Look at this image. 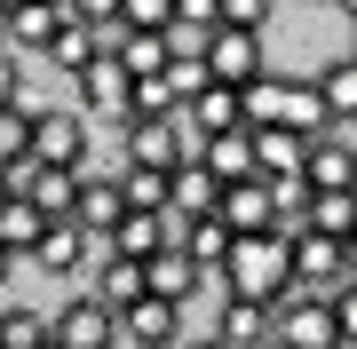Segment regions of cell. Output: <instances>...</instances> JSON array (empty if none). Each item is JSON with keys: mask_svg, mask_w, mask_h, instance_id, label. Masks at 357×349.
Instances as JSON below:
<instances>
[{"mask_svg": "<svg viewBox=\"0 0 357 349\" xmlns=\"http://www.w3.org/2000/svg\"><path fill=\"white\" fill-rule=\"evenodd\" d=\"M215 286L230 302H278V294H294V286H286V238H270V231L262 238H230Z\"/></svg>", "mask_w": 357, "mask_h": 349, "instance_id": "1", "label": "cell"}, {"mask_svg": "<svg viewBox=\"0 0 357 349\" xmlns=\"http://www.w3.org/2000/svg\"><path fill=\"white\" fill-rule=\"evenodd\" d=\"M270 341H278V349H342L326 294H278V302H270Z\"/></svg>", "mask_w": 357, "mask_h": 349, "instance_id": "2", "label": "cell"}, {"mask_svg": "<svg viewBox=\"0 0 357 349\" xmlns=\"http://www.w3.org/2000/svg\"><path fill=\"white\" fill-rule=\"evenodd\" d=\"M199 64H206V79H222V88H246V79L270 72L262 64V32H230V24H215L199 40Z\"/></svg>", "mask_w": 357, "mask_h": 349, "instance_id": "3", "label": "cell"}, {"mask_svg": "<svg viewBox=\"0 0 357 349\" xmlns=\"http://www.w3.org/2000/svg\"><path fill=\"white\" fill-rule=\"evenodd\" d=\"M349 270H342V246L333 238H318V231H294L286 238V286L294 294H333Z\"/></svg>", "mask_w": 357, "mask_h": 349, "instance_id": "4", "label": "cell"}, {"mask_svg": "<svg viewBox=\"0 0 357 349\" xmlns=\"http://www.w3.org/2000/svg\"><path fill=\"white\" fill-rule=\"evenodd\" d=\"M191 151H199V135H183V119H128V167H167L175 175Z\"/></svg>", "mask_w": 357, "mask_h": 349, "instance_id": "5", "label": "cell"}, {"mask_svg": "<svg viewBox=\"0 0 357 349\" xmlns=\"http://www.w3.org/2000/svg\"><path fill=\"white\" fill-rule=\"evenodd\" d=\"M72 88H79V111H96V119H119V127H128V88H135V79H128V64H119L112 48H103L88 72H72Z\"/></svg>", "mask_w": 357, "mask_h": 349, "instance_id": "6", "label": "cell"}, {"mask_svg": "<svg viewBox=\"0 0 357 349\" xmlns=\"http://www.w3.org/2000/svg\"><path fill=\"white\" fill-rule=\"evenodd\" d=\"M32 159L40 167H79L88 159V119L79 111H32Z\"/></svg>", "mask_w": 357, "mask_h": 349, "instance_id": "7", "label": "cell"}, {"mask_svg": "<svg viewBox=\"0 0 357 349\" xmlns=\"http://www.w3.org/2000/svg\"><path fill=\"white\" fill-rule=\"evenodd\" d=\"M112 334H119V318L103 310V302H88V294L64 302V310L48 318V341L56 349H112Z\"/></svg>", "mask_w": 357, "mask_h": 349, "instance_id": "8", "label": "cell"}, {"mask_svg": "<svg viewBox=\"0 0 357 349\" xmlns=\"http://www.w3.org/2000/svg\"><path fill=\"white\" fill-rule=\"evenodd\" d=\"M302 183L310 191H357V151H349V135H310V159H302Z\"/></svg>", "mask_w": 357, "mask_h": 349, "instance_id": "9", "label": "cell"}, {"mask_svg": "<svg viewBox=\"0 0 357 349\" xmlns=\"http://www.w3.org/2000/svg\"><path fill=\"white\" fill-rule=\"evenodd\" d=\"M183 238V215H119L112 222V254L119 262H151L159 246H175Z\"/></svg>", "mask_w": 357, "mask_h": 349, "instance_id": "10", "label": "cell"}, {"mask_svg": "<svg viewBox=\"0 0 357 349\" xmlns=\"http://www.w3.org/2000/svg\"><path fill=\"white\" fill-rule=\"evenodd\" d=\"M215 215L230 222V238H262L270 222H278V215H270V183H262V175H246V183H230V191L215 199Z\"/></svg>", "mask_w": 357, "mask_h": 349, "instance_id": "11", "label": "cell"}, {"mask_svg": "<svg viewBox=\"0 0 357 349\" xmlns=\"http://www.w3.org/2000/svg\"><path fill=\"white\" fill-rule=\"evenodd\" d=\"M246 143H255V175L262 183L302 175V159H310V135H294V127H246Z\"/></svg>", "mask_w": 357, "mask_h": 349, "instance_id": "12", "label": "cell"}, {"mask_svg": "<svg viewBox=\"0 0 357 349\" xmlns=\"http://www.w3.org/2000/svg\"><path fill=\"white\" fill-rule=\"evenodd\" d=\"M199 286H206V278L191 270V254H183V246H159V254L143 262V294H151V302H175V310H183Z\"/></svg>", "mask_w": 357, "mask_h": 349, "instance_id": "13", "label": "cell"}, {"mask_svg": "<svg viewBox=\"0 0 357 349\" xmlns=\"http://www.w3.org/2000/svg\"><path fill=\"white\" fill-rule=\"evenodd\" d=\"M112 56L128 64V79H151V72L167 64V56H175V32H167V24H119Z\"/></svg>", "mask_w": 357, "mask_h": 349, "instance_id": "14", "label": "cell"}, {"mask_svg": "<svg viewBox=\"0 0 357 349\" xmlns=\"http://www.w3.org/2000/svg\"><path fill=\"white\" fill-rule=\"evenodd\" d=\"M183 119H191V135H230V127H246V104H238V88H222V79H206V88L183 104Z\"/></svg>", "mask_w": 357, "mask_h": 349, "instance_id": "15", "label": "cell"}, {"mask_svg": "<svg viewBox=\"0 0 357 349\" xmlns=\"http://www.w3.org/2000/svg\"><path fill=\"white\" fill-rule=\"evenodd\" d=\"M128 215V199H119V183L112 175H79V199H72V222L88 238H112V222Z\"/></svg>", "mask_w": 357, "mask_h": 349, "instance_id": "16", "label": "cell"}, {"mask_svg": "<svg viewBox=\"0 0 357 349\" xmlns=\"http://www.w3.org/2000/svg\"><path fill=\"white\" fill-rule=\"evenodd\" d=\"M191 159H199V167H206V175L222 183V191L255 175V143H246V127H230V135H206V143H199Z\"/></svg>", "mask_w": 357, "mask_h": 349, "instance_id": "17", "label": "cell"}, {"mask_svg": "<svg viewBox=\"0 0 357 349\" xmlns=\"http://www.w3.org/2000/svg\"><path fill=\"white\" fill-rule=\"evenodd\" d=\"M183 254H191V270L206 278V286H215V270H222V254H230V222L222 215H191V222H183Z\"/></svg>", "mask_w": 357, "mask_h": 349, "instance_id": "18", "label": "cell"}, {"mask_svg": "<svg viewBox=\"0 0 357 349\" xmlns=\"http://www.w3.org/2000/svg\"><path fill=\"white\" fill-rule=\"evenodd\" d=\"M215 341H222V349H270V302H230V294H222Z\"/></svg>", "mask_w": 357, "mask_h": 349, "instance_id": "19", "label": "cell"}, {"mask_svg": "<svg viewBox=\"0 0 357 349\" xmlns=\"http://www.w3.org/2000/svg\"><path fill=\"white\" fill-rule=\"evenodd\" d=\"M215 199H222V183L206 175L199 159H183V167L167 175V215H183V222H191V215H215Z\"/></svg>", "mask_w": 357, "mask_h": 349, "instance_id": "20", "label": "cell"}, {"mask_svg": "<svg viewBox=\"0 0 357 349\" xmlns=\"http://www.w3.org/2000/svg\"><path fill=\"white\" fill-rule=\"evenodd\" d=\"M88 302H103V310H135L143 302V262H119V254H103L96 262V286H88Z\"/></svg>", "mask_w": 357, "mask_h": 349, "instance_id": "21", "label": "cell"}, {"mask_svg": "<svg viewBox=\"0 0 357 349\" xmlns=\"http://www.w3.org/2000/svg\"><path fill=\"white\" fill-rule=\"evenodd\" d=\"M56 24H64V8H56V0H24V8L0 16V40H8V48H48Z\"/></svg>", "mask_w": 357, "mask_h": 349, "instance_id": "22", "label": "cell"}, {"mask_svg": "<svg viewBox=\"0 0 357 349\" xmlns=\"http://www.w3.org/2000/svg\"><path fill=\"white\" fill-rule=\"evenodd\" d=\"M32 262H40V270H56V278L88 270V238H79V222H48L40 246H32Z\"/></svg>", "mask_w": 357, "mask_h": 349, "instance_id": "23", "label": "cell"}, {"mask_svg": "<svg viewBox=\"0 0 357 349\" xmlns=\"http://www.w3.org/2000/svg\"><path fill=\"white\" fill-rule=\"evenodd\" d=\"M318 88V104H326V119L342 127V119H357V56H333V64L310 79Z\"/></svg>", "mask_w": 357, "mask_h": 349, "instance_id": "24", "label": "cell"}, {"mask_svg": "<svg viewBox=\"0 0 357 349\" xmlns=\"http://www.w3.org/2000/svg\"><path fill=\"white\" fill-rule=\"evenodd\" d=\"M302 231H318V238H333V246H342V238L357 231V191H310Z\"/></svg>", "mask_w": 357, "mask_h": 349, "instance_id": "25", "label": "cell"}, {"mask_svg": "<svg viewBox=\"0 0 357 349\" xmlns=\"http://www.w3.org/2000/svg\"><path fill=\"white\" fill-rule=\"evenodd\" d=\"M40 56H56L64 72H88L96 56H103V32H96V24H79V16H64V24H56V40H48Z\"/></svg>", "mask_w": 357, "mask_h": 349, "instance_id": "26", "label": "cell"}, {"mask_svg": "<svg viewBox=\"0 0 357 349\" xmlns=\"http://www.w3.org/2000/svg\"><path fill=\"white\" fill-rule=\"evenodd\" d=\"M119 199H128V215H167V167H119Z\"/></svg>", "mask_w": 357, "mask_h": 349, "instance_id": "27", "label": "cell"}, {"mask_svg": "<svg viewBox=\"0 0 357 349\" xmlns=\"http://www.w3.org/2000/svg\"><path fill=\"white\" fill-rule=\"evenodd\" d=\"M40 231H48V222H40L24 199H8V207H0V246H8L16 262H32V246H40Z\"/></svg>", "mask_w": 357, "mask_h": 349, "instance_id": "28", "label": "cell"}, {"mask_svg": "<svg viewBox=\"0 0 357 349\" xmlns=\"http://www.w3.org/2000/svg\"><path fill=\"white\" fill-rule=\"evenodd\" d=\"M32 159V104H0V167Z\"/></svg>", "mask_w": 357, "mask_h": 349, "instance_id": "29", "label": "cell"}, {"mask_svg": "<svg viewBox=\"0 0 357 349\" xmlns=\"http://www.w3.org/2000/svg\"><path fill=\"white\" fill-rule=\"evenodd\" d=\"M159 88L175 95V111H183V104L206 88V64H199V56H167V64H159Z\"/></svg>", "mask_w": 357, "mask_h": 349, "instance_id": "30", "label": "cell"}, {"mask_svg": "<svg viewBox=\"0 0 357 349\" xmlns=\"http://www.w3.org/2000/svg\"><path fill=\"white\" fill-rule=\"evenodd\" d=\"M167 24H175V32H191V48H199V40L222 24V0H175V16H167Z\"/></svg>", "mask_w": 357, "mask_h": 349, "instance_id": "31", "label": "cell"}, {"mask_svg": "<svg viewBox=\"0 0 357 349\" xmlns=\"http://www.w3.org/2000/svg\"><path fill=\"white\" fill-rule=\"evenodd\" d=\"M40 341H48V318L40 310H8L0 318V349H40Z\"/></svg>", "mask_w": 357, "mask_h": 349, "instance_id": "32", "label": "cell"}, {"mask_svg": "<svg viewBox=\"0 0 357 349\" xmlns=\"http://www.w3.org/2000/svg\"><path fill=\"white\" fill-rule=\"evenodd\" d=\"M326 310H333V334H342V349H357V278H342L326 294Z\"/></svg>", "mask_w": 357, "mask_h": 349, "instance_id": "33", "label": "cell"}, {"mask_svg": "<svg viewBox=\"0 0 357 349\" xmlns=\"http://www.w3.org/2000/svg\"><path fill=\"white\" fill-rule=\"evenodd\" d=\"M222 24L230 32H262L270 24V0H222Z\"/></svg>", "mask_w": 357, "mask_h": 349, "instance_id": "34", "label": "cell"}, {"mask_svg": "<svg viewBox=\"0 0 357 349\" xmlns=\"http://www.w3.org/2000/svg\"><path fill=\"white\" fill-rule=\"evenodd\" d=\"M175 0H119V24H167Z\"/></svg>", "mask_w": 357, "mask_h": 349, "instance_id": "35", "label": "cell"}, {"mask_svg": "<svg viewBox=\"0 0 357 349\" xmlns=\"http://www.w3.org/2000/svg\"><path fill=\"white\" fill-rule=\"evenodd\" d=\"M0 104H24V64H16V48H0Z\"/></svg>", "mask_w": 357, "mask_h": 349, "instance_id": "36", "label": "cell"}, {"mask_svg": "<svg viewBox=\"0 0 357 349\" xmlns=\"http://www.w3.org/2000/svg\"><path fill=\"white\" fill-rule=\"evenodd\" d=\"M64 16H79V24H119V0H64Z\"/></svg>", "mask_w": 357, "mask_h": 349, "instance_id": "37", "label": "cell"}, {"mask_svg": "<svg viewBox=\"0 0 357 349\" xmlns=\"http://www.w3.org/2000/svg\"><path fill=\"white\" fill-rule=\"evenodd\" d=\"M16 278V254H8V246H0V286H8Z\"/></svg>", "mask_w": 357, "mask_h": 349, "instance_id": "38", "label": "cell"}, {"mask_svg": "<svg viewBox=\"0 0 357 349\" xmlns=\"http://www.w3.org/2000/svg\"><path fill=\"white\" fill-rule=\"evenodd\" d=\"M175 349H222V341H175Z\"/></svg>", "mask_w": 357, "mask_h": 349, "instance_id": "39", "label": "cell"}, {"mask_svg": "<svg viewBox=\"0 0 357 349\" xmlns=\"http://www.w3.org/2000/svg\"><path fill=\"white\" fill-rule=\"evenodd\" d=\"M8 8H24V0H0V16H8Z\"/></svg>", "mask_w": 357, "mask_h": 349, "instance_id": "40", "label": "cell"}, {"mask_svg": "<svg viewBox=\"0 0 357 349\" xmlns=\"http://www.w3.org/2000/svg\"><path fill=\"white\" fill-rule=\"evenodd\" d=\"M0 207H8V175H0Z\"/></svg>", "mask_w": 357, "mask_h": 349, "instance_id": "41", "label": "cell"}, {"mask_svg": "<svg viewBox=\"0 0 357 349\" xmlns=\"http://www.w3.org/2000/svg\"><path fill=\"white\" fill-rule=\"evenodd\" d=\"M342 8H349V24H357V0H342Z\"/></svg>", "mask_w": 357, "mask_h": 349, "instance_id": "42", "label": "cell"}, {"mask_svg": "<svg viewBox=\"0 0 357 349\" xmlns=\"http://www.w3.org/2000/svg\"><path fill=\"white\" fill-rule=\"evenodd\" d=\"M40 349H56V341H40Z\"/></svg>", "mask_w": 357, "mask_h": 349, "instance_id": "43", "label": "cell"}, {"mask_svg": "<svg viewBox=\"0 0 357 349\" xmlns=\"http://www.w3.org/2000/svg\"><path fill=\"white\" fill-rule=\"evenodd\" d=\"M349 56H357V40H349Z\"/></svg>", "mask_w": 357, "mask_h": 349, "instance_id": "44", "label": "cell"}, {"mask_svg": "<svg viewBox=\"0 0 357 349\" xmlns=\"http://www.w3.org/2000/svg\"><path fill=\"white\" fill-rule=\"evenodd\" d=\"M56 8H64V0H56Z\"/></svg>", "mask_w": 357, "mask_h": 349, "instance_id": "45", "label": "cell"}, {"mask_svg": "<svg viewBox=\"0 0 357 349\" xmlns=\"http://www.w3.org/2000/svg\"><path fill=\"white\" fill-rule=\"evenodd\" d=\"M0 48H8V40H0Z\"/></svg>", "mask_w": 357, "mask_h": 349, "instance_id": "46", "label": "cell"}, {"mask_svg": "<svg viewBox=\"0 0 357 349\" xmlns=\"http://www.w3.org/2000/svg\"><path fill=\"white\" fill-rule=\"evenodd\" d=\"M349 151H357V143H349Z\"/></svg>", "mask_w": 357, "mask_h": 349, "instance_id": "47", "label": "cell"}, {"mask_svg": "<svg viewBox=\"0 0 357 349\" xmlns=\"http://www.w3.org/2000/svg\"><path fill=\"white\" fill-rule=\"evenodd\" d=\"M270 349H278V341H270Z\"/></svg>", "mask_w": 357, "mask_h": 349, "instance_id": "48", "label": "cell"}]
</instances>
